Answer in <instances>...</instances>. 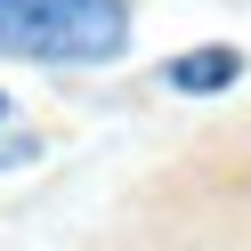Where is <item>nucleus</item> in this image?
Listing matches in <instances>:
<instances>
[{"mask_svg": "<svg viewBox=\"0 0 251 251\" xmlns=\"http://www.w3.org/2000/svg\"><path fill=\"white\" fill-rule=\"evenodd\" d=\"M130 49V0H0V57L114 65Z\"/></svg>", "mask_w": 251, "mask_h": 251, "instance_id": "obj_1", "label": "nucleus"}, {"mask_svg": "<svg viewBox=\"0 0 251 251\" xmlns=\"http://www.w3.org/2000/svg\"><path fill=\"white\" fill-rule=\"evenodd\" d=\"M243 81V49H227V41H211V49H186L162 65V89H186V98H219V89Z\"/></svg>", "mask_w": 251, "mask_h": 251, "instance_id": "obj_2", "label": "nucleus"}, {"mask_svg": "<svg viewBox=\"0 0 251 251\" xmlns=\"http://www.w3.org/2000/svg\"><path fill=\"white\" fill-rule=\"evenodd\" d=\"M0 122H8V98H0Z\"/></svg>", "mask_w": 251, "mask_h": 251, "instance_id": "obj_3", "label": "nucleus"}]
</instances>
